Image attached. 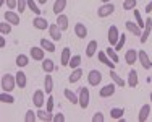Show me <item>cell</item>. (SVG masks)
I'll return each instance as SVG.
<instances>
[{"label":"cell","mask_w":152,"mask_h":122,"mask_svg":"<svg viewBox=\"0 0 152 122\" xmlns=\"http://www.w3.org/2000/svg\"><path fill=\"white\" fill-rule=\"evenodd\" d=\"M125 42H126V36L125 34H120V39H118V42H117V46H115V51H121L123 49V46H125Z\"/></svg>","instance_id":"cell-43"},{"label":"cell","mask_w":152,"mask_h":122,"mask_svg":"<svg viewBox=\"0 0 152 122\" xmlns=\"http://www.w3.org/2000/svg\"><path fill=\"white\" fill-rule=\"evenodd\" d=\"M115 89H117V85L112 81V83H108V85H105V87L100 88L99 96H100V98H110V96L115 95Z\"/></svg>","instance_id":"cell-11"},{"label":"cell","mask_w":152,"mask_h":122,"mask_svg":"<svg viewBox=\"0 0 152 122\" xmlns=\"http://www.w3.org/2000/svg\"><path fill=\"white\" fill-rule=\"evenodd\" d=\"M44 89L49 95L53 91V78H52V75H49V73H47L45 78H44Z\"/></svg>","instance_id":"cell-29"},{"label":"cell","mask_w":152,"mask_h":122,"mask_svg":"<svg viewBox=\"0 0 152 122\" xmlns=\"http://www.w3.org/2000/svg\"><path fill=\"white\" fill-rule=\"evenodd\" d=\"M63 95H65V98H66L70 103H73V104H79V96H78V95H75V93L71 91L70 88H66V89H65V91H63Z\"/></svg>","instance_id":"cell-27"},{"label":"cell","mask_w":152,"mask_h":122,"mask_svg":"<svg viewBox=\"0 0 152 122\" xmlns=\"http://www.w3.org/2000/svg\"><path fill=\"white\" fill-rule=\"evenodd\" d=\"M97 49H99V44H97V41H89V44L86 46V57H89V59H91V57H94L97 54Z\"/></svg>","instance_id":"cell-21"},{"label":"cell","mask_w":152,"mask_h":122,"mask_svg":"<svg viewBox=\"0 0 152 122\" xmlns=\"http://www.w3.org/2000/svg\"><path fill=\"white\" fill-rule=\"evenodd\" d=\"M75 34L78 36L79 39H84L88 36V28H86L84 23H76L75 24Z\"/></svg>","instance_id":"cell-22"},{"label":"cell","mask_w":152,"mask_h":122,"mask_svg":"<svg viewBox=\"0 0 152 122\" xmlns=\"http://www.w3.org/2000/svg\"><path fill=\"white\" fill-rule=\"evenodd\" d=\"M37 3H39V5H45L47 0H37Z\"/></svg>","instance_id":"cell-50"},{"label":"cell","mask_w":152,"mask_h":122,"mask_svg":"<svg viewBox=\"0 0 152 122\" xmlns=\"http://www.w3.org/2000/svg\"><path fill=\"white\" fill-rule=\"evenodd\" d=\"M107 39H108V42H110V46H117V42H118V39H120V31H118V28L115 26V24H112L110 28H108V31H107Z\"/></svg>","instance_id":"cell-3"},{"label":"cell","mask_w":152,"mask_h":122,"mask_svg":"<svg viewBox=\"0 0 152 122\" xmlns=\"http://www.w3.org/2000/svg\"><path fill=\"white\" fill-rule=\"evenodd\" d=\"M15 77H16V87L18 88H26V85H28V78H26V73H24L23 70H18L16 73H15Z\"/></svg>","instance_id":"cell-15"},{"label":"cell","mask_w":152,"mask_h":122,"mask_svg":"<svg viewBox=\"0 0 152 122\" xmlns=\"http://www.w3.org/2000/svg\"><path fill=\"white\" fill-rule=\"evenodd\" d=\"M37 119H39V121H53V116H52V112L44 111V109L41 107V109L37 111Z\"/></svg>","instance_id":"cell-32"},{"label":"cell","mask_w":152,"mask_h":122,"mask_svg":"<svg viewBox=\"0 0 152 122\" xmlns=\"http://www.w3.org/2000/svg\"><path fill=\"white\" fill-rule=\"evenodd\" d=\"M100 81H102V73H100L99 70L92 69V70L88 73V83L91 85V87H99Z\"/></svg>","instance_id":"cell-5"},{"label":"cell","mask_w":152,"mask_h":122,"mask_svg":"<svg viewBox=\"0 0 152 122\" xmlns=\"http://www.w3.org/2000/svg\"><path fill=\"white\" fill-rule=\"evenodd\" d=\"M112 0H102V3H110Z\"/></svg>","instance_id":"cell-52"},{"label":"cell","mask_w":152,"mask_h":122,"mask_svg":"<svg viewBox=\"0 0 152 122\" xmlns=\"http://www.w3.org/2000/svg\"><path fill=\"white\" fill-rule=\"evenodd\" d=\"M32 26L36 28V30H39V31H44V30H49V21L45 20V18H42L41 15H36L34 16V20H32Z\"/></svg>","instance_id":"cell-9"},{"label":"cell","mask_w":152,"mask_h":122,"mask_svg":"<svg viewBox=\"0 0 152 122\" xmlns=\"http://www.w3.org/2000/svg\"><path fill=\"white\" fill-rule=\"evenodd\" d=\"M137 60L141 62V65H142V69H146V70H149L152 69V62H151V59H149V55H147V52L146 51H137Z\"/></svg>","instance_id":"cell-10"},{"label":"cell","mask_w":152,"mask_h":122,"mask_svg":"<svg viewBox=\"0 0 152 122\" xmlns=\"http://www.w3.org/2000/svg\"><path fill=\"white\" fill-rule=\"evenodd\" d=\"M113 12H115V5L113 3H104L102 7H99V10H97V16L99 18H107V16H110V15H113Z\"/></svg>","instance_id":"cell-4"},{"label":"cell","mask_w":152,"mask_h":122,"mask_svg":"<svg viewBox=\"0 0 152 122\" xmlns=\"http://www.w3.org/2000/svg\"><path fill=\"white\" fill-rule=\"evenodd\" d=\"M5 5L8 7V10H15L16 5H18V0H7Z\"/></svg>","instance_id":"cell-46"},{"label":"cell","mask_w":152,"mask_h":122,"mask_svg":"<svg viewBox=\"0 0 152 122\" xmlns=\"http://www.w3.org/2000/svg\"><path fill=\"white\" fill-rule=\"evenodd\" d=\"M133 13H134V18H136V21H137V24H139V28H144V24H146V21L142 20V16H141V13H139V10H133Z\"/></svg>","instance_id":"cell-42"},{"label":"cell","mask_w":152,"mask_h":122,"mask_svg":"<svg viewBox=\"0 0 152 122\" xmlns=\"http://www.w3.org/2000/svg\"><path fill=\"white\" fill-rule=\"evenodd\" d=\"M47 111H49V112H53V96H49V98H47Z\"/></svg>","instance_id":"cell-45"},{"label":"cell","mask_w":152,"mask_h":122,"mask_svg":"<svg viewBox=\"0 0 152 122\" xmlns=\"http://www.w3.org/2000/svg\"><path fill=\"white\" fill-rule=\"evenodd\" d=\"M28 64H29V57H28V55H24V54H20V55H16V65L20 67V69L26 67Z\"/></svg>","instance_id":"cell-35"},{"label":"cell","mask_w":152,"mask_h":122,"mask_svg":"<svg viewBox=\"0 0 152 122\" xmlns=\"http://www.w3.org/2000/svg\"><path fill=\"white\" fill-rule=\"evenodd\" d=\"M79 107L81 109H86V107L89 106V99H91V95H89V89L86 87H83L79 89Z\"/></svg>","instance_id":"cell-6"},{"label":"cell","mask_w":152,"mask_h":122,"mask_svg":"<svg viewBox=\"0 0 152 122\" xmlns=\"http://www.w3.org/2000/svg\"><path fill=\"white\" fill-rule=\"evenodd\" d=\"M81 60H83V57L79 55V54H76V55H73V57L70 59V64H68V67H70L71 70H73V69H78V67L81 65Z\"/></svg>","instance_id":"cell-33"},{"label":"cell","mask_w":152,"mask_h":122,"mask_svg":"<svg viewBox=\"0 0 152 122\" xmlns=\"http://www.w3.org/2000/svg\"><path fill=\"white\" fill-rule=\"evenodd\" d=\"M125 62L128 64V65H133V64L137 62V51L136 49H128V51L125 52Z\"/></svg>","instance_id":"cell-16"},{"label":"cell","mask_w":152,"mask_h":122,"mask_svg":"<svg viewBox=\"0 0 152 122\" xmlns=\"http://www.w3.org/2000/svg\"><path fill=\"white\" fill-rule=\"evenodd\" d=\"M12 26L13 24H10L8 21H0V34H3V36H7V34H10L12 33Z\"/></svg>","instance_id":"cell-34"},{"label":"cell","mask_w":152,"mask_h":122,"mask_svg":"<svg viewBox=\"0 0 152 122\" xmlns=\"http://www.w3.org/2000/svg\"><path fill=\"white\" fill-rule=\"evenodd\" d=\"M32 103H34V106L37 109H41L44 106V103H47L45 101V89H36L34 95H32Z\"/></svg>","instance_id":"cell-2"},{"label":"cell","mask_w":152,"mask_h":122,"mask_svg":"<svg viewBox=\"0 0 152 122\" xmlns=\"http://www.w3.org/2000/svg\"><path fill=\"white\" fill-rule=\"evenodd\" d=\"M65 8H66V0H55V2H53L52 10H53V13H55V15L63 13Z\"/></svg>","instance_id":"cell-24"},{"label":"cell","mask_w":152,"mask_h":122,"mask_svg":"<svg viewBox=\"0 0 152 122\" xmlns=\"http://www.w3.org/2000/svg\"><path fill=\"white\" fill-rule=\"evenodd\" d=\"M41 64H42V70H44L45 73H52V72L55 70V64H53L52 59H44Z\"/></svg>","instance_id":"cell-26"},{"label":"cell","mask_w":152,"mask_h":122,"mask_svg":"<svg viewBox=\"0 0 152 122\" xmlns=\"http://www.w3.org/2000/svg\"><path fill=\"white\" fill-rule=\"evenodd\" d=\"M125 26H126V30H128L131 34L139 36V38H141L142 31H141V28H139V24H137V23H134V21H126V23H125Z\"/></svg>","instance_id":"cell-19"},{"label":"cell","mask_w":152,"mask_h":122,"mask_svg":"<svg viewBox=\"0 0 152 122\" xmlns=\"http://www.w3.org/2000/svg\"><path fill=\"white\" fill-rule=\"evenodd\" d=\"M110 78H112V81H113L117 87H125V85H126V81L123 80V78H121L115 70H110Z\"/></svg>","instance_id":"cell-28"},{"label":"cell","mask_w":152,"mask_h":122,"mask_svg":"<svg viewBox=\"0 0 152 122\" xmlns=\"http://www.w3.org/2000/svg\"><path fill=\"white\" fill-rule=\"evenodd\" d=\"M144 12H146V13H149V15H151V12H152V0H151V2L146 5V8H144Z\"/></svg>","instance_id":"cell-48"},{"label":"cell","mask_w":152,"mask_h":122,"mask_svg":"<svg viewBox=\"0 0 152 122\" xmlns=\"http://www.w3.org/2000/svg\"><path fill=\"white\" fill-rule=\"evenodd\" d=\"M123 114H125V109H123V107H112L110 109V117L115 121H120L123 117Z\"/></svg>","instance_id":"cell-30"},{"label":"cell","mask_w":152,"mask_h":122,"mask_svg":"<svg viewBox=\"0 0 152 122\" xmlns=\"http://www.w3.org/2000/svg\"><path fill=\"white\" fill-rule=\"evenodd\" d=\"M0 101L5 103V104H13V103H15V98H13L8 91H2V95H0Z\"/></svg>","instance_id":"cell-36"},{"label":"cell","mask_w":152,"mask_h":122,"mask_svg":"<svg viewBox=\"0 0 152 122\" xmlns=\"http://www.w3.org/2000/svg\"><path fill=\"white\" fill-rule=\"evenodd\" d=\"M49 34H50V38H52V41H60L61 39V30H60L58 24L57 23L50 24L49 26Z\"/></svg>","instance_id":"cell-14"},{"label":"cell","mask_w":152,"mask_h":122,"mask_svg":"<svg viewBox=\"0 0 152 122\" xmlns=\"http://www.w3.org/2000/svg\"><path fill=\"white\" fill-rule=\"evenodd\" d=\"M83 73H84V72H83V69H79V67H78V69H73L71 75L68 77V81H70V83H78V81L81 80Z\"/></svg>","instance_id":"cell-25"},{"label":"cell","mask_w":152,"mask_h":122,"mask_svg":"<svg viewBox=\"0 0 152 122\" xmlns=\"http://www.w3.org/2000/svg\"><path fill=\"white\" fill-rule=\"evenodd\" d=\"M71 51H70V47H65L63 51H61L60 54V64L63 67H68V64H70V59H71Z\"/></svg>","instance_id":"cell-23"},{"label":"cell","mask_w":152,"mask_h":122,"mask_svg":"<svg viewBox=\"0 0 152 122\" xmlns=\"http://www.w3.org/2000/svg\"><path fill=\"white\" fill-rule=\"evenodd\" d=\"M28 8H29L34 15H41V8L37 7V3H36L34 0H28Z\"/></svg>","instance_id":"cell-38"},{"label":"cell","mask_w":152,"mask_h":122,"mask_svg":"<svg viewBox=\"0 0 152 122\" xmlns=\"http://www.w3.org/2000/svg\"><path fill=\"white\" fill-rule=\"evenodd\" d=\"M3 20L8 21V23L13 24V26H18V24H20V13L13 12V10H8V12L3 13Z\"/></svg>","instance_id":"cell-8"},{"label":"cell","mask_w":152,"mask_h":122,"mask_svg":"<svg viewBox=\"0 0 152 122\" xmlns=\"http://www.w3.org/2000/svg\"><path fill=\"white\" fill-rule=\"evenodd\" d=\"M5 2H7V0H0V7H2V5H5Z\"/></svg>","instance_id":"cell-51"},{"label":"cell","mask_w":152,"mask_h":122,"mask_svg":"<svg viewBox=\"0 0 152 122\" xmlns=\"http://www.w3.org/2000/svg\"><path fill=\"white\" fill-rule=\"evenodd\" d=\"M151 116V104H144L139 109V114H137V121L139 122H146Z\"/></svg>","instance_id":"cell-17"},{"label":"cell","mask_w":152,"mask_h":122,"mask_svg":"<svg viewBox=\"0 0 152 122\" xmlns=\"http://www.w3.org/2000/svg\"><path fill=\"white\" fill-rule=\"evenodd\" d=\"M65 121V116H63V114H55V116H53V122H63Z\"/></svg>","instance_id":"cell-47"},{"label":"cell","mask_w":152,"mask_h":122,"mask_svg":"<svg viewBox=\"0 0 152 122\" xmlns=\"http://www.w3.org/2000/svg\"><path fill=\"white\" fill-rule=\"evenodd\" d=\"M97 55H99V60L104 64V65H107L110 70H115V65H117V64H115L113 60H112L110 57L107 55L105 51H99V52H97Z\"/></svg>","instance_id":"cell-12"},{"label":"cell","mask_w":152,"mask_h":122,"mask_svg":"<svg viewBox=\"0 0 152 122\" xmlns=\"http://www.w3.org/2000/svg\"><path fill=\"white\" fill-rule=\"evenodd\" d=\"M105 52H107V55L110 57V59L113 60L115 64H117L118 60H120V57H118V54H117V51H115V47H113V46H110V47H107V51H105Z\"/></svg>","instance_id":"cell-37"},{"label":"cell","mask_w":152,"mask_h":122,"mask_svg":"<svg viewBox=\"0 0 152 122\" xmlns=\"http://www.w3.org/2000/svg\"><path fill=\"white\" fill-rule=\"evenodd\" d=\"M104 119H105V117H104L102 112H96L92 116V122H104Z\"/></svg>","instance_id":"cell-44"},{"label":"cell","mask_w":152,"mask_h":122,"mask_svg":"<svg viewBox=\"0 0 152 122\" xmlns=\"http://www.w3.org/2000/svg\"><path fill=\"white\" fill-rule=\"evenodd\" d=\"M37 119V112H34L32 109L26 111V116H24V122H34Z\"/></svg>","instance_id":"cell-40"},{"label":"cell","mask_w":152,"mask_h":122,"mask_svg":"<svg viewBox=\"0 0 152 122\" xmlns=\"http://www.w3.org/2000/svg\"><path fill=\"white\" fill-rule=\"evenodd\" d=\"M0 87H2V91L12 93L16 88V77L15 75H10V73H3L2 80H0Z\"/></svg>","instance_id":"cell-1"},{"label":"cell","mask_w":152,"mask_h":122,"mask_svg":"<svg viewBox=\"0 0 152 122\" xmlns=\"http://www.w3.org/2000/svg\"><path fill=\"white\" fill-rule=\"evenodd\" d=\"M149 98H151V103H152V93H151V96H149Z\"/></svg>","instance_id":"cell-53"},{"label":"cell","mask_w":152,"mask_h":122,"mask_svg":"<svg viewBox=\"0 0 152 122\" xmlns=\"http://www.w3.org/2000/svg\"><path fill=\"white\" fill-rule=\"evenodd\" d=\"M136 5H137V2L136 0H125L123 2V10H134L136 8Z\"/></svg>","instance_id":"cell-39"},{"label":"cell","mask_w":152,"mask_h":122,"mask_svg":"<svg viewBox=\"0 0 152 122\" xmlns=\"http://www.w3.org/2000/svg\"><path fill=\"white\" fill-rule=\"evenodd\" d=\"M137 83H139V78H137V72L136 70H129L128 73V80H126V85H128L129 88H136Z\"/></svg>","instance_id":"cell-18"},{"label":"cell","mask_w":152,"mask_h":122,"mask_svg":"<svg viewBox=\"0 0 152 122\" xmlns=\"http://www.w3.org/2000/svg\"><path fill=\"white\" fill-rule=\"evenodd\" d=\"M41 46L45 49L47 52H55V44H53V41H49V39H45V38H42L41 39Z\"/></svg>","instance_id":"cell-31"},{"label":"cell","mask_w":152,"mask_h":122,"mask_svg":"<svg viewBox=\"0 0 152 122\" xmlns=\"http://www.w3.org/2000/svg\"><path fill=\"white\" fill-rule=\"evenodd\" d=\"M5 47V38H3V34L0 36V49H3Z\"/></svg>","instance_id":"cell-49"},{"label":"cell","mask_w":152,"mask_h":122,"mask_svg":"<svg viewBox=\"0 0 152 122\" xmlns=\"http://www.w3.org/2000/svg\"><path fill=\"white\" fill-rule=\"evenodd\" d=\"M29 57L34 60H37V62H42V60L45 59V49L42 47V46L41 47H36L34 46V47L29 49Z\"/></svg>","instance_id":"cell-7"},{"label":"cell","mask_w":152,"mask_h":122,"mask_svg":"<svg viewBox=\"0 0 152 122\" xmlns=\"http://www.w3.org/2000/svg\"><path fill=\"white\" fill-rule=\"evenodd\" d=\"M55 23L60 26V30H61V31H66V30H68V26H70V20H68V16H66V15H63V13L57 15V21H55Z\"/></svg>","instance_id":"cell-20"},{"label":"cell","mask_w":152,"mask_h":122,"mask_svg":"<svg viewBox=\"0 0 152 122\" xmlns=\"http://www.w3.org/2000/svg\"><path fill=\"white\" fill-rule=\"evenodd\" d=\"M26 8H28V0H18L16 12L18 13H23V12H26Z\"/></svg>","instance_id":"cell-41"},{"label":"cell","mask_w":152,"mask_h":122,"mask_svg":"<svg viewBox=\"0 0 152 122\" xmlns=\"http://www.w3.org/2000/svg\"><path fill=\"white\" fill-rule=\"evenodd\" d=\"M151 31H152V18L149 16L146 20V24H144V30H142V34H141V38H139V41L142 42H147V39H149V34H151Z\"/></svg>","instance_id":"cell-13"}]
</instances>
